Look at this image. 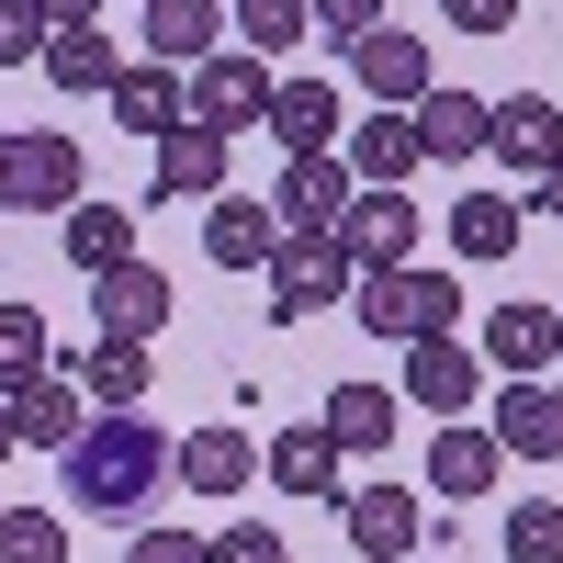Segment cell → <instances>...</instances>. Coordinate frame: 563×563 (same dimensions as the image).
Returning a JSON list of instances; mask_svg holds the SVG:
<instances>
[{
	"label": "cell",
	"mask_w": 563,
	"mask_h": 563,
	"mask_svg": "<svg viewBox=\"0 0 563 563\" xmlns=\"http://www.w3.org/2000/svg\"><path fill=\"white\" fill-rule=\"evenodd\" d=\"M45 361H57V339H45V316L23 305V294H0V406H12L23 384H34V372Z\"/></svg>",
	"instance_id": "4dcf8cb0"
},
{
	"label": "cell",
	"mask_w": 563,
	"mask_h": 563,
	"mask_svg": "<svg viewBox=\"0 0 563 563\" xmlns=\"http://www.w3.org/2000/svg\"><path fill=\"white\" fill-rule=\"evenodd\" d=\"M552 417H563V384H552Z\"/></svg>",
	"instance_id": "7bdbcfd3"
},
{
	"label": "cell",
	"mask_w": 563,
	"mask_h": 563,
	"mask_svg": "<svg viewBox=\"0 0 563 563\" xmlns=\"http://www.w3.org/2000/svg\"><path fill=\"white\" fill-rule=\"evenodd\" d=\"M462 34H519V0H440Z\"/></svg>",
	"instance_id": "f35d334b"
},
{
	"label": "cell",
	"mask_w": 563,
	"mask_h": 563,
	"mask_svg": "<svg viewBox=\"0 0 563 563\" xmlns=\"http://www.w3.org/2000/svg\"><path fill=\"white\" fill-rule=\"evenodd\" d=\"M305 12H316V34H327V45H339V57H350V45H361L372 23H395V12H384V0H305Z\"/></svg>",
	"instance_id": "e575fe53"
},
{
	"label": "cell",
	"mask_w": 563,
	"mask_h": 563,
	"mask_svg": "<svg viewBox=\"0 0 563 563\" xmlns=\"http://www.w3.org/2000/svg\"><path fill=\"white\" fill-rule=\"evenodd\" d=\"M507 474V451H496V429H474V417H440V440H429V485L462 507V496H485Z\"/></svg>",
	"instance_id": "cb8c5ba5"
},
{
	"label": "cell",
	"mask_w": 563,
	"mask_h": 563,
	"mask_svg": "<svg viewBox=\"0 0 563 563\" xmlns=\"http://www.w3.org/2000/svg\"><path fill=\"white\" fill-rule=\"evenodd\" d=\"M214 563H294V552H282V530H271V519H238V530L214 541Z\"/></svg>",
	"instance_id": "8d00e7d4"
},
{
	"label": "cell",
	"mask_w": 563,
	"mask_h": 563,
	"mask_svg": "<svg viewBox=\"0 0 563 563\" xmlns=\"http://www.w3.org/2000/svg\"><path fill=\"white\" fill-rule=\"evenodd\" d=\"M124 563H214V541H192V530H135Z\"/></svg>",
	"instance_id": "74e56055"
},
{
	"label": "cell",
	"mask_w": 563,
	"mask_h": 563,
	"mask_svg": "<svg viewBox=\"0 0 563 563\" xmlns=\"http://www.w3.org/2000/svg\"><path fill=\"white\" fill-rule=\"evenodd\" d=\"M214 45H225V12H214V0H147V57H158V68H203Z\"/></svg>",
	"instance_id": "f1b7e54d"
},
{
	"label": "cell",
	"mask_w": 563,
	"mask_h": 563,
	"mask_svg": "<svg viewBox=\"0 0 563 563\" xmlns=\"http://www.w3.org/2000/svg\"><path fill=\"white\" fill-rule=\"evenodd\" d=\"M0 563H68V519L57 507H0Z\"/></svg>",
	"instance_id": "d6a6232c"
},
{
	"label": "cell",
	"mask_w": 563,
	"mask_h": 563,
	"mask_svg": "<svg viewBox=\"0 0 563 563\" xmlns=\"http://www.w3.org/2000/svg\"><path fill=\"white\" fill-rule=\"evenodd\" d=\"M34 23H45V34H68V23H102V0H34Z\"/></svg>",
	"instance_id": "ab89813d"
},
{
	"label": "cell",
	"mask_w": 563,
	"mask_h": 563,
	"mask_svg": "<svg viewBox=\"0 0 563 563\" xmlns=\"http://www.w3.org/2000/svg\"><path fill=\"white\" fill-rule=\"evenodd\" d=\"M169 316H180V294H169V271H147V260H124V271L90 282V339L158 350V339H169Z\"/></svg>",
	"instance_id": "5b68a950"
},
{
	"label": "cell",
	"mask_w": 563,
	"mask_h": 563,
	"mask_svg": "<svg viewBox=\"0 0 563 563\" xmlns=\"http://www.w3.org/2000/svg\"><path fill=\"white\" fill-rule=\"evenodd\" d=\"M327 238L350 249V271H406L417 260V203L406 192H350V214L327 225Z\"/></svg>",
	"instance_id": "7c38bea8"
},
{
	"label": "cell",
	"mask_w": 563,
	"mask_h": 563,
	"mask_svg": "<svg viewBox=\"0 0 563 563\" xmlns=\"http://www.w3.org/2000/svg\"><path fill=\"white\" fill-rule=\"evenodd\" d=\"M260 282H271V316L305 327V316H327V305H350V249H339V238H282Z\"/></svg>",
	"instance_id": "8992f818"
},
{
	"label": "cell",
	"mask_w": 563,
	"mask_h": 563,
	"mask_svg": "<svg viewBox=\"0 0 563 563\" xmlns=\"http://www.w3.org/2000/svg\"><path fill=\"white\" fill-rule=\"evenodd\" d=\"M485 158H507L519 180H552V158H563V102H552V90H507Z\"/></svg>",
	"instance_id": "2e32d148"
},
{
	"label": "cell",
	"mask_w": 563,
	"mask_h": 563,
	"mask_svg": "<svg viewBox=\"0 0 563 563\" xmlns=\"http://www.w3.org/2000/svg\"><path fill=\"white\" fill-rule=\"evenodd\" d=\"M541 203H552V225H563V158H552V180H541Z\"/></svg>",
	"instance_id": "60d3db41"
},
{
	"label": "cell",
	"mask_w": 563,
	"mask_h": 563,
	"mask_svg": "<svg viewBox=\"0 0 563 563\" xmlns=\"http://www.w3.org/2000/svg\"><path fill=\"white\" fill-rule=\"evenodd\" d=\"M260 474H271L282 496H327V507H339V474H350V462H339V440H327V429H271Z\"/></svg>",
	"instance_id": "4316f807"
},
{
	"label": "cell",
	"mask_w": 563,
	"mask_h": 563,
	"mask_svg": "<svg viewBox=\"0 0 563 563\" xmlns=\"http://www.w3.org/2000/svg\"><path fill=\"white\" fill-rule=\"evenodd\" d=\"M271 249H282L271 192H225V203H203V260H214V271H271Z\"/></svg>",
	"instance_id": "ffe728a7"
},
{
	"label": "cell",
	"mask_w": 563,
	"mask_h": 563,
	"mask_svg": "<svg viewBox=\"0 0 563 563\" xmlns=\"http://www.w3.org/2000/svg\"><path fill=\"white\" fill-rule=\"evenodd\" d=\"M68 203H90L79 135H57V124H12V135H0V214H68Z\"/></svg>",
	"instance_id": "3957f363"
},
{
	"label": "cell",
	"mask_w": 563,
	"mask_h": 563,
	"mask_svg": "<svg viewBox=\"0 0 563 563\" xmlns=\"http://www.w3.org/2000/svg\"><path fill=\"white\" fill-rule=\"evenodd\" d=\"M180 113H192L203 135H225V147H238L249 124H271V68L249 57V45H214L203 68H180Z\"/></svg>",
	"instance_id": "277c9868"
},
{
	"label": "cell",
	"mask_w": 563,
	"mask_h": 563,
	"mask_svg": "<svg viewBox=\"0 0 563 563\" xmlns=\"http://www.w3.org/2000/svg\"><path fill=\"white\" fill-rule=\"evenodd\" d=\"M350 79H361V113H406L417 90L440 79V68H429V34H417V23H372V34L350 45Z\"/></svg>",
	"instance_id": "ba28073f"
},
{
	"label": "cell",
	"mask_w": 563,
	"mask_h": 563,
	"mask_svg": "<svg viewBox=\"0 0 563 563\" xmlns=\"http://www.w3.org/2000/svg\"><path fill=\"white\" fill-rule=\"evenodd\" d=\"M339 158H350L361 192H406V180L429 169V158H417V124H406V113H361V135H350Z\"/></svg>",
	"instance_id": "603a6c76"
},
{
	"label": "cell",
	"mask_w": 563,
	"mask_h": 563,
	"mask_svg": "<svg viewBox=\"0 0 563 563\" xmlns=\"http://www.w3.org/2000/svg\"><path fill=\"white\" fill-rule=\"evenodd\" d=\"M45 57V23H34V0H0V68H34Z\"/></svg>",
	"instance_id": "d590c367"
},
{
	"label": "cell",
	"mask_w": 563,
	"mask_h": 563,
	"mask_svg": "<svg viewBox=\"0 0 563 563\" xmlns=\"http://www.w3.org/2000/svg\"><path fill=\"white\" fill-rule=\"evenodd\" d=\"M225 192H238V158H225V135L169 124V135H158V203H225Z\"/></svg>",
	"instance_id": "e0dca14e"
},
{
	"label": "cell",
	"mask_w": 563,
	"mask_h": 563,
	"mask_svg": "<svg viewBox=\"0 0 563 563\" xmlns=\"http://www.w3.org/2000/svg\"><path fill=\"white\" fill-rule=\"evenodd\" d=\"M102 113H113L124 135H147V147H158L169 124H192V113H180V68H158V57H135V68L102 90Z\"/></svg>",
	"instance_id": "d4e9b609"
},
{
	"label": "cell",
	"mask_w": 563,
	"mask_h": 563,
	"mask_svg": "<svg viewBox=\"0 0 563 563\" xmlns=\"http://www.w3.org/2000/svg\"><path fill=\"white\" fill-rule=\"evenodd\" d=\"M519 238H530V203H519V192H451V260H462V271L519 260Z\"/></svg>",
	"instance_id": "ac0fdd59"
},
{
	"label": "cell",
	"mask_w": 563,
	"mask_h": 563,
	"mask_svg": "<svg viewBox=\"0 0 563 563\" xmlns=\"http://www.w3.org/2000/svg\"><path fill=\"white\" fill-rule=\"evenodd\" d=\"M57 249H68L79 282L124 271V260H135V203H68V214H57Z\"/></svg>",
	"instance_id": "44dd1931"
},
{
	"label": "cell",
	"mask_w": 563,
	"mask_h": 563,
	"mask_svg": "<svg viewBox=\"0 0 563 563\" xmlns=\"http://www.w3.org/2000/svg\"><path fill=\"white\" fill-rule=\"evenodd\" d=\"M339 530H350V552L361 563H406L417 541H429V507H417V485H339Z\"/></svg>",
	"instance_id": "52a82bcc"
},
{
	"label": "cell",
	"mask_w": 563,
	"mask_h": 563,
	"mask_svg": "<svg viewBox=\"0 0 563 563\" xmlns=\"http://www.w3.org/2000/svg\"><path fill=\"white\" fill-rule=\"evenodd\" d=\"M45 372H57V384H68V395H79L90 417H135V406H147V350H124V339H90V350H57Z\"/></svg>",
	"instance_id": "9c48e42d"
},
{
	"label": "cell",
	"mask_w": 563,
	"mask_h": 563,
	"mask_svg": "<svg viewBox=\"0 0 563 563\" xmlns=\"http://www.w3.org/2000/svg\"><path fill=\"white\" fill-rule=\"evenodd\" d=\"M169 474L192 485V496H249L260 485V440L249 429H180L169 440Z\"/></svg>",
	"instance_id": "d6986e66"
},
{
	"label": "cell",
	"mask_w": 563,
	"mask_h": 563,
	"mask_svg": "<svg viewBox=\"0 0 563 563\" xmlns=\"http://www.w3.org/2000/svg\"><path fill=\"white\" fill-rule=\"evenodd\" d=\"M350 305H361V327L372 339H462V294H451V271H429V260H406V271H350Z\"/></svg>",
	"instance_id": "7a4b0ae2"
},
{
	"label": "cell",
	"mask_w": 563,
	"mask_h": 563,
	"mask_svg": "<svg viewBox=\"0 0 563 563\" xmlns=\"http://www.w3.org/2000/svg\"><path fill=\"white\" fill-rule=\"evenodd\" d=\"M79 429H90V406L57 384V372H34V384L12 395V440H23V451H68Z\"/></svg>",
	"instance_id": "f546056e"
},
{
	"label": "cell",
	"mask_w": 563,
	"mask_h": 563,
	"mask_svg": "<svg viewBox=\"0 0 563 563\" xmlns=\"http://www.w3.org/2000/svg\"><path fill=\"white\" fill-rule=\"evenodd\" d=\"M350 158H282V180H271V214H282V238H327V225L350 214Z\"/></svg>",
	"instance_id": "4fadbf2b"
},
{
	"label": "cell",
	"mask_w": 563,
	"mask_h": 563,
	"mask_svg": "<svg viewBox=\"0 0 563 563\" xmlns=\"http://www.w3.org/2000/svg\"><path fill=\"white\" fill-rule=\"evenodd\" d=\"M485 384H496V372L462 350V339H406V395L429 406V417H474Z\"/></svg>",
	"instance_id": "9a60e30c"
},
{
	"label": "cell",
	"mask_w": 563,
	"mask_h": 563,
	"mask_svg": "<svg viewBox=\"0 0 563 563\" xmlns=\"http://www.w3.org/2000/svg\"><path fill=\"white\" fill-rule=\"evenodd\" d=\"M552 361H563V350H552Z\"/></svg>",
	"instance_id": "ee69618b"
},
{
	"label": "cell",
	"mask_w": 563,
	"mask_h": 563,
	"mask_svg": "<svg viewBox=\"0 0 563 563\" xmlns=\"http://www.w3.org/2000/svg\"><path fill=\"white\" fill-rule=\"evenodd\" d=\"M225 34H238L249 57L271 68V57H294V45L316 34V12H305V0H238V12H225Z\"/></svg>",
	"instance_id": "1f68e13d"
},
{
	"label": "cell",
	"mask_w": 563,
	"mask_h": 563,
	"mask_svg": "<svg viewBox=\"0 0 563 563\" xmlns=\"http://www.w3.org/2000/svg\"><path fill=\"white\" fill-rule=\"evenodd\" d=\"M339 124H350L339 79H271V147L282 158H339Z\"/></svg>",
	"instance_id": "8fae6325"
},
{
	"label": "cell",
	"mask_w": 563,
	"mask_h": 563,
	"mask_svg": "<svg viewBox=\"0 0 563 563\" xmlns=\"http://www.w3.org/2000/svg\"><path fill=\"white\" fill-rule=\"evenodd\" d=\"M57 474H68V507L135 519V507L169 485V429H147V417H90V429L57 451Z\"/></svg>",
	"instance_id": "6da1fadb"
},
{
	"label": "cell",
	"mask_w": 563,
	"mask_h": 563,
	"mask_svg": "<svg viewBox=\"0 0 563 563\" xmlns=\"http://www.w3.org/2000/svg\"><path fill=\"white\" fill-rule=\"evenodd\" d=\"M45 79L68 90V102H102V90L124 79V45L102 34V23H68V34H45V57H34Z\"/></svg>",
	"instance_id": "7402d4cb"
},
{
	"label": "cell",
	"mask_w": 563,
	"mask_h": 563,
	"mask_svg": "<svg viewBox=\"0 0 563 563\" xmlns=\"http://www.w3.org/2000/svg\"><path fill=\"white\" fill-rule=\"evenodd\" d=\"M12 451H23V440H12V406H0V462H12Z\"/></svg>",
	"instance_id": "b9f144b4"
},
{
	"label": "cell",
	"mask_w": 563,
	"mask_h": 563,
	"mask_svg": "<svg viewBox=\"0 0 563 563\" xmlns=\"http://www.w3.org/2000/svg\"><path fill=\"white\" fill-rule=\"evenodd\" d=\"M552 350H563V316H552V305H496L485 339H474V361L496 372V384H541Z\"/></svg>",
	"instance_id": "30bf717a"
},
{
	"label": "cell",
	"mask_w": 563,
	"mask_h": 563,
	"mask_svg": "<svg viewBox=\"0 0 563 563\" xmlns=\"http://www.w3.org/2000/svg\"><path fill=\"white\" fill-rule=\"evenodd\" d=\"M496 451L507 462H563V417H552V384H496Z\"/></svg>",
	"instance_id": "484cf974"
},
{
	"label": "cell",
	"mask_w": 563,
	"mask_h": 563,
	"mask_svg": "<svg viewBox=\"0 0 563 563\" xmlns=\"http://www.w3.org/2000/svg\"><path fill=\"white\" fill-rule=\"evenodd\" d=\"M327 440H339V462H372L395 440V384H327V417H316Z\"/></svg>",
	"instance_id": "83f0119b"
},
{
	"label": "cell",
	"mask_w": 563,
	"mask_h": 563,
	"mask_svg": "<svg viewBox=\"0 0 563 563\" xmlns=\"http://www.w3.org/2000/svg\"><path fill=\"white\" fill-rule=\"evenodd\" d=\"M507 563H563V507H552V496L507 507Z\"/></svg>",
	"instance_id": "836d02e7"
},
{
	"label": "cell",
	"mask_w": 563,
	"mask_h": 563,
	"mask_svg": "<svg viewBox=\"0 0 563 563\" xmlns=\"http://www.w3.org/2000/svg\"><path fill=\"white\" fill-rule=\"evenodd\" d=\"M406 124H417V158H485V135H496V102H485V90H417V102H406Z\"/></svg>",
	"instance_id": "5bb4252c"
}]
</instances>
